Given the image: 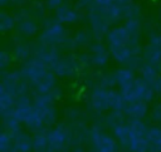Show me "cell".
Segmentation results:
<instances>
[{
	"instance_id": "cell-16",
	"label": "cell",
	"mask_w": 161,
	"mask_h": 152,
	"mask_svg": "<svg viewBox=\"0 0 161 152\" xmlns=\"http://www.w3.org/2000/svg\"><path fill=\"white\" fill-rule=\"evenodd\" d=\"M13 149L16 152H31L33 149V137L23 128L13 133Z\"/></svg>"
},
{
	"instance_id": "cell-36",
	"label": "cell",
	"mask_w": 161,
	"mask_h": 152,
	"mask_svg": "<svg viewBox=\"0 0 161 152\" xmlns=\"http://www.w3.org/2000/svg\"><path fill=\"white\" fill-rule=\"evenodd\" d=\"M10 1L11 0H0V4H1V6H6L10 4Z\"/></svg>"
},
{
	"instance_id": "cell-15",
	"label": "cell",
	"mask_w": 161,
	"mask_h": 152,
	"mask_svg": "<svg viewBox=\"0 0 161 152\" xmlns=\"http://www.w3.org/2000/svg\"><path fill=\"white\" fill-rule=\"evenodd\" d=\"M55 19L62 24H75L80 19V14L77 8L63 3L55 9Z\"/></svg>"
},
{
	"instance_id": "cell-17",
	"label": "cell",
	"mask_w": 161,
	"mask_h": 152,
	"mask_svg": "<svg viewBox=\"0 0 161 152\" xmlns=\"http://www.w3.org/2000/svg\"><path fill=\"white\" fill-rule=\"evenodd\" d=\"M140 77L147 82L148 84L153 85L157 78L161 75V63H152V62H143L141 68L138 69Z\"/></svg>"
},
{
	"instance_id": "cell-21",
	"label": "cell",
	"mask_w": 161,
	"mask_h": 152,
	"mask_svg": "<svg viewBox=\"0 0 161 152\" xmlns=\"http://www.w3.org/2000/svg\"><path fill=\"white\" fill-rule=\"evenodd\" d=\"M114 78H116V84L121 90V89L126 88L136 78V75H135L133 69H131L128 67H123V68L114 70Z\"/></svg>"
},
{
	"instance_id": "cell-24",
	"label": "cell",
	"mask_w": 161,
	"mask_h": 152,
	"mask_svg": "<svg viewBox=\"0 0 161 152\" xmlns=\"http://www.w3.org/2000/svg\"><path fill=\"white\" fill-rule=\"evenodd\" d=\"M47 148V128H42L34 132L33 136V151L44 152Z\"/></svg>"
},
{
	"instance_id": "cell-28",
	"label": "cell",
	"mask_w": 161,
	"mask_h": 152,
	"mask_svg": "<svg viewBox=\"0 0 161 152\" xmlns=\"http://www.w3.org/2000/svg\"><path fill=\"white\" fill-rule=\"evenodd\" d=\"M82 111L78 109V108H74V107H70V108H67L65 109V119H68L69 122H77V121H83L82 119Z\"/></svg>"
},
{
	"instance_id": "cell-38",
	"label": "cell",
	"mask_w": 161,
	"mask_h": 152,
	"mask_svg": "<svg viewBox=\"0 0 161 152\" xmlns=\"http://www.w3.org/2000/svg\"><path fill=\"white\" fill-rule=\"evenodd\" d=\"M9 152H16V151H14V149H11V151H9Z\"/></svg>"
},
{
	"instance_id": "cell-2",
	"label": "cell",
	"mask_w": 161,
	"mask_h": 152,
	"mask_svg": "<svg viewBox=\"0 0 161 152\" xmlns=\"http://www.w3.org/2000/svg\"><path fill=\"white\" fill-rule=\"evenodd\" d=\"M126 103L127 102L123 98L121 90L117 92L113 88H107L103 85H96L88 97V106L91 111L99 116L113 109L123 111Z\"/></svg>"
},
{
	"instance_id": "cell-20",
	"label": "cell",
	"mask_w": 161,
	"mask_h": 152,
	"mask_svg": "<svg viewBox=\"0 0 161 152\" xmlns=\"http://www.w3.org/2000/svg\"><path fill=\"white\" fill-rule=\"evenodd\" d=\"M15 102H16V97L14 94H11L9 90H6L5 88L0 87V112H1V117H6L13 114L14 108H15Z\"/></svg>"
},
{
	"instance_id": "cell-10",
	"label": "cell",
	"mask_w": 161,
	"mask_h": 152,
	"mask_svg": "<svg viewBox=\"0 0 161 152\" xmlns=\"http://www.w3.org/2000/svg\"><path fill=\"white\" fill-rule=\"evenodd\" d=\"M1 87L9 90L15 97H19L21 94L29 93L30 85L26 82V79L23 77L20 70L14 72H3V82Z\"/></svg>"
},
{
	"instance_id": "cell-1",
	"label": "cell",
	"mask_w": 161,
	"mask_h": 152,
	"mask_svg": "<svg viewBox=\"0 0 161 152\" xmlns=\"http://www.w3.org/2000/svg\"><path fill=\"white\" fill-rule=\"evenodd\" d=\"M23 77L29 83L30 88L38 94H45L52 92L57 87V74L44 65L38 59H28L20 68Z\"/></svg>"
},
{
	"instance_id": "cell-12",
	"label": "cell",
	"mask_w": 161,
	"mask_h": 152,
	"mask_svg": "<svg viewBox=\"0 0 161 152\" xmlns=\"http://www.w3.org/2000/svg\"><path fill=\"white\" fill-rule=\"evenodd\" d=\"M87 55H88L89 64L93 67H98V68L107 65V63L109 62V58H111L107 44L104 45L99 40H96L88 45Z\"/></svg>"
},
{
	"instance_id": "cell-30",
	"label": "cell",
	"mask_w": 161,
	"mask_h": 152,
	"mask_svg": "<svg viewBox=\"0 0 161 152\" xmlns=\"http://www.w3.org/2000/svg\"><path fill=\"white\" fill-rule=\"evenodd\" d=\"M150 117L153 122H156L157 124H161V102L152 106V108L150 109Z\"/></svg>"
},
{
	"instance_id": "cell-33",
	"label": "cell",
	"mask_w": 161,
	"mask_h": 152,
	"mask_svg": "<svg viewBox=\"0 0 161 152\" xmlns=\"http://www.w3.org/2000/svg\"><path fill=\"white\" fill-rule=\"evenodd\" d=\"M64 3V0H47V6L49 9H57Z\"/></svg>"
},
{
	"instance_id": "cell-7",
	"label": "cell",
	"mask_w": 161,
	"mask_h": 152,
	"mask_svg": "<svg viewBox=\"0 0 161 152\" xmlns=\"http://www.w3.org/2000/svg\"><path fill=\"white\" fill-rule=\"evenodd\" d=\"M121 93L126 102H135V100H145L147 103L152 102L156 97V92L151 84L145 82L141 77L135 78L126 88L121 89Z\"/></svg>"
},
{
	"instance_id": "cell-13",
	"label": "cell",
	"mask_w": 161,
	"mask_h": 152,
	"mask_svg": "<svg viewBox=\"0 0 161 152\" xmlns=\"http://www.w3.org/2000/svg\"><path fill=\"white\" fill-rule=\"evenodd\" d=\"M16 31L19 35L25 38L34 36L39 31V23L38 19L34 18L29 10H21L20 14L16 16Z\"/></svg>"
},
{
	"instance_id": "cell-14",
	"label": "cell",
	"mask_w": 161,
	"mask_h": 152,
	"mask_svg": "<svg viewBox=\"0 0 161 152\" xmlns=\"http://www.w3.org/2000/svg\"><path fill=\"white\" fill-rule=\"evenodd\" d=\"M150 112L148 103L145 100H135V102H127L123 113L126 118L128 119H143Z\"/></svg>"
},
{
	"instance_id": "cell-4",
	"label": "cell",
	"mask_w": 161,
	"mask_h": 152,
	"mask_svg": "<svg viewBox=\"0 0 161 152\" xmlns=\"http://www.w3.org/2000/svg\"><path fill=\"white\" fill-rule=\"evenodd\" d=\"M73 144L69 124L58 123L47 128V148L44 152H70Z\"/></svg>"
},
{
	"instance_id": "cell-6",
	"label": "cell",
	"mask_w": 161,
	"mask_h": 152,
	"mask_svg": "<svg viewBox=\"0 0 161 152\" xmlns=\"http://www.w3.org/2000/svg\"><path fill=\"white\" fill-rule=\"evenodd\" d=\"M87 16H88V23L91 26V33L93 39L101 40L103 36H106L107 31L111 29V25L113 24L112 19L106 13V10H103L102 8L94 4L91 8H88Z\"/></svg>"
},
{
	"instance_id": "cell-37",
	"label": "cell",
	"mask_w": 161,
	"mask_h": 152,
	"mask_svg": "<svg viewBox=\"0 0 161 152\" xmlns=\"http://www.w3.org/2000/svg\"><path fill=\"white\" fill-rule=\"evenodd\" d=\"M87 152H98V151H96V149H93V148H88Z\"/></svg>"
},
{
	"instance_id": "cell-9",
	"label": "cell",
	"mask_w": 161,
	"mask_h": 152,
	"mask_svg": "<svg viewBox=\"0 0 161 152\" xmlns=\"http://www.w3.org/2000/svg\"><path fill=\"white\" fill-rule=\"evenodd\" d=\"M94 5L106 10L113 23L123 19H128L130 9L133 5V0H94Z\"/></svg>"
},
{
	"instance_id": "cell-3",
	"label": "cell",
	"mask_w": 161,
	"mask_h": 152,
	"mask_svg": "<svg viewBox=\"0 0 161 152\" xmlns=\"http://www.w3.org/2000/svg\"><path fill=\"white\" fill-rule=\"evenodd\" d=\"M112 133L123 152H148L146 137L138 134L130 126L128 121L116 126L112 129Z\"/></svg>"
},
{
	"instance_id": "cell-26",
	"label": "cell",
	"mask_w": 161,
	"mask_h": 152,
	"mask_svg": "<svg viewBox=\"0 0 161 152\" xmlns=\"http://www.w3.org/2000/svg\"><path fill=\"white\" fill-rule=\"evenodd\" d=\"M13 133L4 129L0 137V152H9L13 149Z\"/></svg>"
},
{
	"instance_id": "cell-18",
	"label": "cell",
	"mask_w": 161,
	"mask_h": 152,
	"mask_svg": "<svg viewBox=\"0 0 161 152\" xmlns=\"http://www.w3.org/2000/svg\"><path fill=\"white\" fill-rule=\"evenodd\" d=\"M92 33L87 31V30H78L75 31L72 36L68 38L67 43L64 44L63 48L67 49H78V48H83V46H88L91 44V39H92Z\"/></svg>"
},
{
	"instance_id": "cell-29",
	"label": "cell",
	"mask_w": 161,
	"mask_h": 152,
	"mask_svg": "<svg viewBox=\"0 0 161 152\" xmlns=\"http://www.w3.org/2000/svg\"><path fill=\"white\" fill-rule=\"evenodd\" d=\"M13 60H14L13 53H9V52H6V50H3V52H1V54H0V65H1L3 72L6 70V68L11 64Z\"/></svg>"
},
{
	"instance_id": "cell-27",
	"label": "cell",
	"mask_w": 161,
	"mask_h": 152,
	"mask_svg": "<svg viewBox=\"0 0 161 152\" xmlns=\"http://www.w3.org/2000/svg\"><path fill=\"white\" fill-rule=\"evenodd\" d=\"M130 126L141 136H146V132L148 129V126L143 119H128Z\"/></svg>"
},
{
	"instance_id": "cell-8",
	"label": "cell",
	"mask_w": 161,
	"mask_h": 152,
	"mask_svg": "<svg viewBox=\"0 0 161 152\" xmlns=\"http://www.w3.org/2000/svg\"><path fill=\"white\" fill-rule=\"evenodd\" d=\"M88 144L89 148H93L98 152H119L121 149L114 136L108 134L98 126L89 127Z\"/></svg>"
},
{
	"instance_id": "cell-31",
	"label": "cell",
	"mask_w": 161,
	"mask_h": 152,
	"mask_svg": "<svg viewBox=\"0 0 161 152\" xmlns=\"http://www.w3.org/2000/svg\"><path fill=\"white\" fill-rule=\"evenodd\" d=\"M148 45H151L161 55V34H152L148 38Z\"/></svg>"
},
{
	"instance_id": "cell-23",
	"label": "cell",
	"mask_w": 161,
	"mask_h": 152,
	"mask_svg": "<svg viewBox=\"0 0 161 152\" xmlns=\"http://www.w3.org/2000/svg\"><path fill=\"white\" fill-rule=\"evenodd\" d=\"M125 113L123 111H117V109H113V111H109L108 113H106V116L103 117V124L111 129H113L116 126L121 124L125 122Z\"/></svg>"
},
{
	"instance_id": "cell-22",
	"label": "cell",
	"mask_w": 161,
	"mask_h": 152,
	"mask_svg": "<svg viewBox=\"0 0 161 152\" xmlns=\"http://www.w3.org/2000/svg\"><path fill=\"white\" fill-rule=\"evenodd\" d=\"M33 48L30 44L25 43V41H18L16 45L13 49V57L14 60H20V62H26L30 55L33 54Z\"/></svg>"
},
{
	"instance_id": "cell-25",
	"label": "cell",
	"mask_w": 161,
	"mask_h": 152,
	"mask_svg": "<svg viewBox=\"0 0 161 152\" xmlns=\"http://www.w3.org/2000/svg\"><path fill=\"white\" fill-rule=\"evenodd\" d=\"M16 16L8 11H1L0 14V30L1 33H8L11 29L16 28Z\"/></svg>"
},
{
	"instance_id": "cell-32",
	"label": "cell",
	"mask_w": 161,
	"mask_h": 152,
	"mask_svg": "<svg viewBox=\"0 0 161 152\" xmlns=\"http://www.w3.org/2000/svg\"><path fill=\"white\" fill-rule=\"evenodd\" d=\"M49 94H50V97L53 98V100H54V102H59V100H62V99H63V97H64L63 89H62V88H59L58 85H57L52 92H49Z\"/></svg>"
},
{
	"instance_id": "cell-19",
	"label": "cell",
	"mask_w": 161,
	"mask_h": 152,
	"mask_svg": "<svg viewBox=\"0 0 161 152\" xmlns=\"http://www.w3.org/2000/svg\"><path fill=\"white\" fill-rule=\"evenodd\" d=\"M148 152H161V124L148 126L146 132Z\"/></svg>"
},
{
	"instance_id": "cell-5",
	"label": "cell",
	"mask_w": 161,
	"mask_h": 152,
	"mask_svg": "<svg viewBox=\"0 0 161 152\" xmlns=\"http://www.w3.org/2000/svg\"><path fill=\"white\" fill-rule=\"evenodd\" d=\"M68 38L64 24L59 23L57 19H52L44 23V28L38 35V41L47 45L64 46Z\"/></svg>"
},
{
	"instance_id": "cell-35",
	"label": "cell",
	"mask_w": 161,
	"mask_h": 152,
	"mask_svg": "<svg viewBox=\"0 0 161 152\" xmlns=\"http://www.w3.org/2000/svg\"><path fill=\"white\" fill-rule=\"evenodd\" d=\"M26 1H28V0H11L10 4H13V5H15V6H21V5H24Z\"/></svg>"
},
{
	"instance_id": "cell-39",
	"label": "cell",
	"mask_w": 161,
	"mask_h": 152,
	"mask_svg": "<svg viewBox=\"0 0 161 152\" xmlns=\"http://www.w3.org/2000/svg\"><path fill=\"white\" fill-rule=\"evenodd\" d=\"M160 18H161V9H160Z\"/></svg>"
},
{
	"instance_id": "cell-11",
	"label": "cell",
	"mask_w": 161,
	"mask_h": 152,
	"mask_svg": "<svg viewBox=\"0 0 161 152\" xmlns=\"http://www.w3.org/2000/svg\"><path fill=\"white\" fill-rule=\"evenodd\" d=\"M33 57L35 59H38L39 62H42L44 65L49 67L50 69H53L55 67V64L59 62V59L62 58L58 46L42 44L39 41L33 48Z\"/></svg>"
},
{
	"instance_id": "cell-34",
	"label": "cell",
	"mask_w": 161,
	"mask_h": 152,
	"mask_svg": "<svg viewBox=\"0 0 161 152\" xmlns=\"http://www.w3.org/2000/svg\"><path fill=\"white\" fill-rule=\"evenodd\" d=\"M153 89H155V92H156V94H158V95H161V75L157 78V80L153 83Z\"/></svg>"
}]
</instances>
